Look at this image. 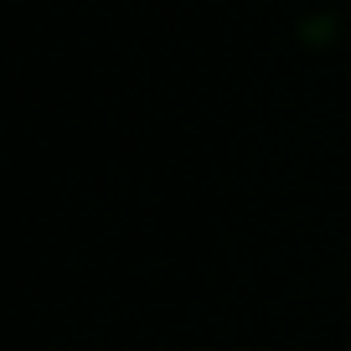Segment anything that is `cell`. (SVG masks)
I'll return each instance as SVG.
<instances>
[]
</instances>
